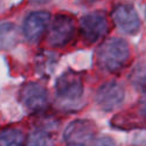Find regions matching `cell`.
Returning a JSON list of instances; mask_svg holds the SVG:
<instances>
[{"label": "cell", "instance_id": "cell-1", "mask_svg": "<svg viewBox=\"0 0 146 146\" xmlns=\"http://www.w3.org/2000/svg\"><path fill=\"white\" fill-rule=\"evenodd\" d=\"M130 58V48L125 40L112 38L101 44L97 50L98 64L110 72L119 71Z\"/></svg>", "mask_w": 146, "mask_h": 146}, {"label": "cell", "instance_id": "cell-2", "mask_svg": "<svg viewBox=\"0 0 146 146\" xmlns=\"http://www.w3.org/2000/svg\"><path fill=\"white\" fill-rule=\"evenodd\" d=\"M75 33V20L70 15L58 14L52 22L47 41L52 47H63L70 42Z\"/></svg>", "mask_w": 146, "mask_h": 146}, {"label": "cell", "instance_id": "cell-3", "mask_svg": "<svg viewBox=\"0 0 146 146\" xmlns=\"http://www.w3.org/2000/svg\"><path fill=\"white\" fill-rule=\"evenodd\" d=\"M95 136V125L88 119H76L66 127L63 139L67 146H88Z\"/></svg>", "mask_w": 146, "mask_h": 146}, {"label": "cell", "instance_id": "cell-4", "mask_svg": "<svg viewBox=\"0 0 146 146\" xmlns=\"http://www.w3.org/2000/svg\"><path fill=\"white\" fill-rule=\"evenodd\" d=\"M81 33L89 43L96 42L108 33L109 21L103 12H92L81 19Z\"/></svg>", "mask_w": 146, "mask_h": 146}, {"label": "cell", "instance_id": "cell-5", "mask_svg": "<svg viewBox=\"0 0 146 146\" xmlns=\"http://www.w3.org/2000/svg\"><path fill=\"white\" fill-rule=\"evenodd\" d=\"M56 94L61 101L75 102L83 95L82 76L76 71H66L56 82Z\"/></svg>", "mask_w": 146, "mask_h": 146}, {"label": "cell", "instance_id": "cell-6", "mask_svg": "<svg viewBox=\"0 0 146 146\" xmlns=\"http://www.w3.org/2000/svg\"><path fill=\"white\" fill-rule=\"evenodd\" d=\"M125 91L121 84L117 82L104 83L96 94V102L105 111H112L124 101Z\"/></svg>", "mask_w": 146, "mask_h": 146}, {"label": "cell", "instance_id": "cell-7", "mask_svg": "<svg viewBox=\"0 0 146 146\" xmlns=\"http://www.w3.org/2000/svg\"><path fill=\"white\" fill-rule=\"evenodd\" d=\"M20 101L23 106L32 111H39L46 108L48 103V95L46 89L39 83L29 82L22 87L20 91Z\"/></svg>", "mask_w": 146, "mask_h": 146}, {"label": "cell", "instance_id": "cell-8", "mask_svg": "<svg viewBox=\"0 0 146 146\" xmlns=\"http://www.w3.org/2000/svg\"><path fill=\"white\" fill-rule=\"evenodd\" d=\"M112 19L117 27L127 34H135L140 28V19L131 5H119L112 12Z\"/></svg>", "mask_w": 146, "mask_h": 146}, {"label": "cell", "instance_id": "cell-9", "mask_svg": "<svg viewBox=\"0 0 146 146\" xmlns=\"http://www.w3.org/2000/svg\"><path fill=\"white\" fill-rule=\"evenodd\" d=\"M50 14L44 11H36L31 13L23 22V34L31 42H36L42 36L47 26L49 25Z\"/></svg>", "mask_w": 146, "mask_h": 146}, {"label": "cell", "instance_id": "cell-10", "mask_svg": "<svg viewBox=\"0 0 146 146\" xmlns=\"http://www.w3.org/2000/svg\"><path fill=\"white\" fill-rule=\"evenodd\" d=\"M19 41V31L14 23L6 22L0 25V50L13 48Z\"/></svg>", "mask_w": 146, "mask_h": 146}, {"label": "cell", "instance_id": "cell-11", "mask_svg": "<svg viewBox=\"0 0 146 146\" xmlns=\"http://www.w3.org/2000/svg\"><path fill=\"white\" fill-rule=\"evenodd\" d=\"M0 146H25V135L17 127H6L0 132Z\"/></svg>", "mask_w": 146, "mask_h": 146}, {"label": "cell", "instance_id": "cell-12", "mask_svg": "<svg viewBox=\"0 0 146 146\" xmlns=\"http://www.w3.org/2000/svg\"><path fill=\"white\" fill-rule=\"evenodd\" d=\"M26 146H54V141L48 132L38 130L31 133Z\"/></svg>", "mask_w": 146, "mask_h": 146}, {"label": "cell", "instance_id": "cell-13", "mask_svg": "<svg viewBox=\"0 0 146 146\" xmlns=\"http://www.w3.org/2000/svg\"><path fill=\"white\" fill-rule=\"evenodd\" d=\"M131 81L136 89L140 91H146V66L137 68L132 72Z\"/></svg>", "mask_w": 146, "mask_h": 146}, {"label": "cell", "instance_id": "cell-14", "mask_svg": "<svg viewBox=\"0 0 146 146\" xmlns=\"http://www.w3.org/2000/svg\"><path fill=\"white\" fill-rule=\"evenodd\" d=\"M94 146H116L115 141L109 138V137H102L100 139H97V141L95 143Z\"/></svg>", "mask_w": 146, "mask_h": 146}, {"label": "cell", "instance_id": "cell-15", "mask_svg": "<svg viewBox=\"0 0 146 146\" xmlns=\"http://www.w3.org/2000/svg\"><path fill=\"white\" fill-rule=\"evenodd\" d=\"M33 3H36V4H44V3H48L50 1V0H31Z\"/></svg>", "mask_w": 146, "mask_h": 146}, {"label": "cell", "instance_id": "cell-16", "mask_svg": "<svg viewBox=\"0 0 146 146\" xmlns=\"http://www.w3.org/2000/svg\"><path fill=\"white\" fill-rule=\"evenodd\" d=\"M144 111H145V115H146V101L144 103Z\"/></svg>", "mask_w": 146, "mask_h": 146}, {"label": "cell", "instance_id": "cell-17", "mask_svg": "<svg viewBox=\"0 0 146 146\" xmlns=\"http://www.w3.org/2000/svg\"><path fill=\"white\" fill-rule=\"evenodd\" d=\"M87 1H95V0H87Z\"/></svg>", "mask_w": 146, "mask_h": 146}]
</instances>
